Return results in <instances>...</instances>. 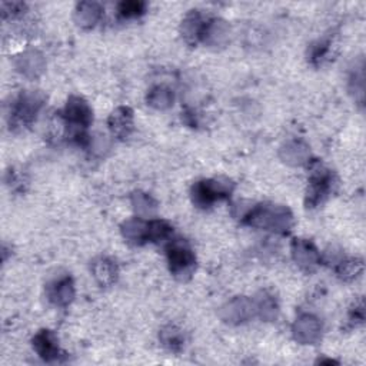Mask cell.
<instances>
[{
    "label": "cell",
    "instance_id": "cell-1",
    "mask_svg": "<svg viewBox=\"0 0 366 366\" xmlns=\"http://www.w3.org/2000/svg\"><path fill=\"white\" fill-rule=\"evenodd\" d=\"M243 218H245V223L254 228L272 230L276 233H287L294 225V216L291 211L285 207L259 205L252 208Z\"/></svg>",
    "mask_w": 366,
    "mask_h": 366
},
{
    "label": "cell",
    "instance_id": "cell-2",
    "mask_svg": "<svg viewBox=\"0 0 366 366\" xmlns=\"http://www.w3.org/2000/svg\"><path fill=\"white\" fill-rule=\"evenodd\" d=\"M235 185L228 179L202 181L192 188V200L197 208H211L216 200L226 199L233 192Z\"/></svg>",
    "mask_w": 366,
    "mask_h": 366
},
{
    "label": "cell",
    "instance_id": "cell-3",
    "mask_svg": "<svg viewBox=\"0 0 366 366\" xmlns=\"http://www.w3.org/2000/svg\"><path fill=\"white\" fill-rule=\"evenodd\" d=\"M168 261L171 272L181 280L189 279L196 268V258L183 240H174L168 248Z\"/></svg>",
    "mask_w": 366,
    "mask_h": 366
},
{
    "label": "cell",
    "instance_id": "cell-4",
    "mask_svg": "<svg viewBox=\"0 0 366 366\" xmlns=\"http://www.w3.org/2000/svg\"><path fill=\"white\" fill-rule=\"evenodd\" d=\"M63 117L67 126L73 129L76 138H84V131L92 124V109L91 106L79 96H72L65 107Z\"/></svg>",
    "mask_w": 366,
    "mask_h": 366
},
{
    "label": "cell",
    "instance_id": "cell-5",
    "mask_svg": "<svg viewBox=\"0 0 366 366\" xmlns=\"http://www.w3.org/2000/svg\"><path fill=\"white\" fill-rule=\"evenodd\" d=\"M45 95L39 91H26L23 92L13 105V122L19 126L29 125L34 120L39 110L45 103Z\"/></svg>",
    "mask_w": 366,
    "mask_h": 366
},
{
    "label": "cell",
    "instance_id": "cell-6",
    "mask_svg": "<svg viewBox=\"0 0 366 366\" xmlns=\"http://www.w3.org/2000/svg\"><path fill=\"white\" fill-rule=\"evenodd\" d=\"M332 189V175L329 171L318 168L309 182L308 189V208L318 207L319 203L323 202V199L329 195Z\"/></svg>",
    "mask_w": 366,
    "mask_h": 366
},
{
    "label": "cell",
    "instance_id": "cell-7",
    "mask_svg": "<svg viewBox=\"0 0 366 366\" xmlns=\"http://www.w3.org/2000/svg\"><path fill=\"white\" fill-rule=\"evenodd\" d=\"M294 336L303 345H313L320 339L322 325L313 315H301L294 323Z\"/></svg>",
    "mask_w": 366,
    "mask_h": 366
},
{
    "label": "cell",
    "instance_id": "cell-8",
    "mask_svg": "<svg viewBox=\"0 0 366 366\" xmlns=\"http://www.w3.org/2000/svg\"><path fill=\"white\" fill-rule=\"evenodd\" d=\"M256 313L255 302L248 298H235L222 309V318L228 323H242L254 318Z\"/></svg>",
    "mask_w": 366,
    "mask_h": 366
},
{
    "label": "cell",
    "instance_id": "cell-9",
    "mask_svg": "<svg viewBox=\"0 0 366 366\" xmlns=\"http://www.w3.org/2000/svg\"><path fill=\"white\" fill-rule=\"evenodd\" d=\"M292 256L296 265L303 270H313L320 263V255L309 240L296 239L292 243Z\"/></svg>",
    "mask_w": 366,
    "mask_h": 366
},
{
    "label": "cell",
    "instance_id": "cell-10",
    "mask_svg": "<svg viewBox=\"0 0 366 366\" xmlns=\"http://www.w3.org/2000/svg\"><path fill=\"white\" fill-rule=\"evenodd\" d=\"M229 36H230L229 25L225 20L214 19L207 22L205 30H203L200 40L211 48H221L229 42Z\"/></svg>",
    "mask_w": 366,
    "mask_h": 366
},
{
    "label": "cell",
    "instance_id": "cell-11",
    "mask_svg": "<svg viewBox=\"0 0 366 366\" xmlns=\"http://www.w3.org/2000/svg\"><path fill=\"white\" fill-rule=\"evenodd\" d=\"M33 348L37 352V355L46 362L58 360L62 356L58 338L51 331H40L33 338Z\"/></svg>",
    "mask_w": 366,
    "mask_h": 366
},
{
    "label": "cell",
    "instance_id": "cell-12",
    "mask_svg": "<svg viewBox=\"0 0 366 366\" xmlns=\"http://www.w3.org/2000/svg\"><path fill=\"white\" fill-rule=\"evenodd\" d=\"M48 296L58 306H67L74 298V287L70 276H60L48 285Z\"/></svg>",
    "mask_w": 366,
    "mask_h": 366
},
{
    "label": "cell",
    "instance_id": "cell-13",
    "mask_svg": "<svg viewBox=\"0 0 366 366\" xmlns=\"http://www.w3.org/2000/svg\"><path fill=\"white\" fill-rule=\"evenodd\" d=\"M16 69L26 77L34 79L45 70V59L37 51H26L15 60Z\"/></svg>",
    "mask_w": 366,
    "mask_h": 366
},
{
    "label": "cell",
    "instance_id": "cell-14",
    "mask_svg": "<svg viewBox=\"0 0 366 366\" xmlns=\"http://www.w3.org/2000/svg\"><path fill=\"white\" fill-rule=\"evenodd\" d=\"M107 125L115 136L120 139L129 136L133 129V112L129 107H117L109 116Z\"/></svg>",
    "mask_w": 366,
    "mask_h": 366
},
{
    "label": "cell",
    "instance_id": "cell-15",
    "mask_svg": "<svg viewBox=\"0 0 366 366\" xmlns=\"http://www.w3.org/2000/svg\"><path fill=\"white\" fill-rule=\"evenodd\" d=\"M280 157L283 162H287L288 165L292 166H301L305 165L311 157V152L308 145H305L301 140H289L285 143L280 149Z\"/></svg>",
    "mask_w": 366,
    "mask_h": 366
},
{
    "label": "cell",
    "instance_id": "cell-16",
    "mask_svg": "<svg viewBox=\"0 0 366 366\" xmlns=\"http://www.w3.org/2000/svg\"><path fill=\"white\" fill-rule=\"evenodd\" d=\"M122 235L133 245H143L149 242V223L142 218H133L122 225Z\"/></svg>",
    "mask_w": 366,
    "mask_h": 366
},
{
    "label": "cell",
    "instance_id": "cell-17",
    "mask_svg": "<svg viewBox=\"0 0 366 366\" xmlns=\"http://www.w3.org/2000/svg\"><path fill=\"white\" fill-rule=\"evenodd\" d=\"M207 22L203 19V16L193 11L190 12L183 23H182V36L185 37V40L188 44H196L199 42V40L202 39V34H203V30H205V26H207Z\"/></svg>",
    "mask_w": 366,
    "mask_h": 366
},
{
    "label": "cell",
    "instance_id": "cell-18",
    "mask_svg": "<svg viewBox=\"0 0 366 366\" xmlns=\"http://www.w3.org/2000/svg\"><path fill=\"white\" fill-rule=\"evenodd\" d=\"M102 16V8L95 2H82L77 5L74 19L80 27H93Z\"/></svg>",
    "mask_w": 366,
    "mask_h": 366
},
{
    "label": "cell",
    "instance_id": "cell-19",
    "mask_svg": "<svg viewBox=\"0 0 366 366\" xmlns=\"http://www.w3.org/2000/svg\"><path fill=\"white\" fill-rule=\"evenodd\" d=\"M92 273L96 282L102 285V287H110V285L115 283L117 279V266L113 261L100 258L93 262Z\"/></svg>",
    "mask_w": 366,
    "mask_h": 366
},
{
    "label": "cell",
    "instance_id": "cell-20",
    "mask_svg": "<svg viewBox=\"0 0 366 366\" xmlns=\"http://www.w3.org/2000/svg\"><path fill=\"white\" fill-rule=\"evenodd\" d=\"M132 205H133L136 215L142 219L152 218L156 214V209H157V205H156V202L153 200V197L149 196L148 193H143V192L133 193Z\"/></svg>",
    "mask_w": 366,
    "mask_h": 366
},
{
    "label": "cell",
    "instance_id": "cell-21",
    "mask_svg": "<svg viewBox=\"0 0 366 366\" xmlns=\"http://www.w3.org/2000/svg\"><path fill=\"white\" fill-rule=\"evenodd\" d=\"M148 103L159 110L169 109L174 105V93L171 89L164 86L153 88L148 95Z\"/></svg>",
    "mask_w": 366,
    "mask_h": 366
},
{
    "label": "cell",
    "instance_id": "cell-22",
    "mask_svg": "<svg viewBox=\"0 0 366 366\" xmlns=\"http://www.w3.org/2000/svg\"><path fill=\"white\" fill-rule=\"evenodd\" d=\"M255 302L256 313L265 319V320H273L277 315V303L272 295H268L266 292L261 294Z\"/></svg>",
    "mask_w": 366,
    "mask_h": 366
},
{
    "label": "cell",
    "instance_id": "cell-23",
    "mask_svg": "<svg viewBox=\"0 0 366 366\" xmlns=\"http://www.w3.org/2000/svg\"><path fill=\"white\" fill-rule=\"evenodd\" d=\"M160 341L164 344L169 351H181L183 348V335L179 329H176L175 327H168L164 331L160 332Z\"/></svg>",
    "mask_w": 366,
    "mask_h": 366
},
{
    "label": "cell",
    "instance_id": "cell-24",
    "mask_svg": "<svg viewBox=\"0 0 366 366\" xmlns=\"http://www.w3.org/2000/svg\"><path fill=\"white\" fill-rule=\"evenodd\" d=\"M172 235V226L165 221L149 222V242L165 240Z\"/></svg>",
    "mask_w": 366,
    "mask_h": 366
},
{
    "label": "cell",
    "instance_id": "cell-25",
    "mask_svg": "<svg viewBox=\"0 0 366 366\" xmlns=\"http://www.w3.org/2000/svg\"><path fill=\"white\" fill-rule=\"evenodd\" d=\"M338 273L342 279L345 280H351L355 279L360 272H362V262L356 261V259H348V261H339L338 263Z\"/></svg>",
    "mask_w": 366,
    "mask_h": 366
},
{
    "label": "cell",
    "instance_id": "cell-26",
    "mask_svg": "<svg viewBox=\"0 0 366 366\" xmlns=\"http://www.w3.org/2000/svg\"><path fill=\"white\" fill-rule=\"evenodd\" d=\"M146 5L143 2H122L119 5V13L124 18H136L145 12Z\"/></svg>",
    "mask_w": 366,
    "mask_h": 366
},
{
    "label": "cell",
    "instance_id": "cell-27",
    "mask_svg": "<svg viewBox=\"0 0 366 366\" xmlns=\"http://www.w3.org/2000/svg\"><path fill=\"white\" fill-rule=\"evenodd\" d=\"M329 46H331V44L328 42V40L318 42L316 45H313V48L311 51V59L316 63H320L325 58H327V55L329 52Z\"/></svg>",
    "mask_w": 366,
    "mask_h": 366
}]
</instances>
